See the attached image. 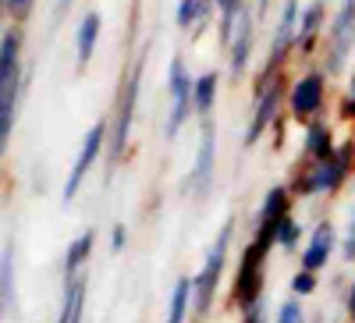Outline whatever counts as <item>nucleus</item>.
Segmentation results:
<instances>
[{
  "label": "nucleus",
  "instance_id": "f257e3e1",
  "mask_svg": "<svg viewBox=\"0 0 355 323\" xmlns=\"http://www.w3.org/2000/svg\"><path fill=\"white\" fill-rule=\"evenodd\" d=\"M355 171V146H338L331 157L323 160H306L302 171L291 174L288 192L291 199H313V195H334Z\"/></svg>",
  "mask_w": 355,
  "mask_h": 323
},
{
  "label": "nucleus",
  "instance_id": "f03ea898",
  "mask_svg": "<svg viewBox=\"0 0 355 323\" xmlns=\"http://www.w3.org/2000/svg\"><path fill=\"white\" fill-rule=\"evenodd\" d=\"M231 238H234V220H227L220 231L214 245L206 249V259L202 267L192 274V316L196 320H206L214 313V299H217V284L227 270V256H231Z\"/></svg>",
  "mask_w": 355,
  "mask_h": 323
},
{
  "label": "nucleus",
  "instance_id": "7ed1b4c3",
  "mask_svg": "<svg viewBox=\"0 0 355 323\" xmlns=\"http://www.w3.org/2000/svg\"><path fill=\"white\" fill-rule=\"evenodd\" d=\"M266 259H270V256H266L259 245H252V242L242 245L239 267H234V277H231V291H227V306L234 313H245L256 302H263V291H266Z\"/></svg>",
  "mask_w": 355,
  "mask_h": 323
},
{
  "label": "nucleus",
  "instance_id": "20e7f679",
  "mask_svg": "<svg viewBox=\"0 0 355 323\" xmlns=\"http://www.w3.org/2000/svg\"><path fill=\"white\" fill-rule=\"evenodd\" d=\"M18 33H8L0 40V153L8 146L11 125H15V107H18Z\"/></svg>",
  "mask_w": 355,
  "mask_h": 323
},
{
  "label": "nucleus",
  "instance_id": "39448f33",
  "mask_svg": "<svg viewBox=\"0 0 355 323\" xmlns=\"http://www.w3.org/2000/svg\"><path fill=\"white\" fill-rule=\"evenodd\" d=\"M338 242H341V238H338L334 220H331V217L316 220L313 231H309V238H306V245L299 249V270H309V274L327 270L331 259H334V252H338Z\"/></svg>",
  "mask_w": 355,
  "mask_h": 323
},
{
  "label": "nucleus",
  "instance_id": "423d86ee",
  "mask_svg": "<svg viewBox=\"0 0 355 323\" xmlns=\"http://www.w3.org/2000/svg\"><path fill=\"white\" fill-rule=\"evenodd\" d=\"M355 46V0H341V8L331 21V33H327V75H338L348 61V53Z\"/></svg>",
  "mask_w": 355,
  "mask_h": 323
},
{
  "label": "nucleus",
  "instance_id": "0eeeda50",
  "mask_svg": "<svg viewBox=\"0 0 355 323\" xmlns=\"http://www.w3.org/2000/svg\"><path fill=\"white\" fill-rule=\"evenodd\" d=\"M214 167H217V128L214 121L206 117L202 121V135H199V153H196V167L185 178L182 192L185 195H206L214 185Z\"/></svg>",
  "mask_w": 355,
  "mask_h": 323
},
{
  "label": "nucleus",
  "instance_id": "6e6552de",
  "mask_svg": "<svg viewBox=\"0 0 355 323\" xmlns=\"http://www.w3.org/2000/svg\"><path fill=\"white\" fill-rule=\"evenodd\" d=\"M323 100H327V75L323 71H309L288 89V107L299 121H313V117L323 110Z\"/></svg>",
  "mask_w": 355,
  "mask_h": 323
},
{
  "label": "nucleus",
  "instance_id": "1a4fd4ad",
  "mask_svg": "<svg viewBox=\"0 0 355 323\" xmlns=\"http://www.w3.org/2000/svg\"><path fill=\"white\" fill-rule=\"evenodd\" d=\"M103 142H107V125L100 121V125L89 128V132H85V139H82V150H78V157H75V167H71L68 182H64V202H71V199L82 192L85 174L93 171V164H96V160H100V153H103Z\"/></svg>",
  "mask_w": 355,
  "mask_h": 323
},
{
  "label": "nucleus",
  "instance_id": "9d476101",
  "mask_svg": "<svg viewBox=\"0 0 355 323\" xmlns=\"http://www.w3.org/2000/svg\"><path fill=\"white\" fill-rule=\"evenodd\" d=\"M139 85H142V64H135V71L128 78V89L121 96V110H117V125H114V157H121L128 146L132 117H135V103H139Z\"/></svg>",
  "mask_w": 355,
  "mask_h": 323
},
{
  "label": "nucleus",
  "instance_id": "9b49d317",
  "mask_svg": "<svg viewBox=\"0 0 355 323\" xmlns=\"http://www.w3.org/2000/svg\"><path fill=\"white\" fill-rule=\"evenodd\" d=\"M281 96H284V85H281V75H277V78L259 93V103H256V114H252V125H249V132H245V146H256L259 135L270 128L274 114H277V107H281Z\"/></svg>",
  "mask_w": 355,
  "mask_h": 323
},
{
  "label": "nucleus",
  "instance_id": "f8f14e48",
  "mask_svg": "<svg viewBox=\"0 0 355 323\" xmlns=\"http://www.w3.org/2000/svg\"><path fill=\"white\" fill-rule=\"evenodd\" d=\"M249 53H252V15L242 8L239 21H234V36H231V75L242 78L245 64H249Z\"/></svg>",
  "mask_w": 355,
  "mask_h": 323
},
{
  "label": "nucleus",
  "instance_id": "ddd939ff",
  "mask_svg": "<svg viewBox=\"0 0 355 323\" xmlns=\"http://www.w3.org/2000/svg\"><path fill=\"white\" fill-rule=\"evenodd\" d=\"M189 316H192V274H182L167 299V323H185Z\"/></svg>",
  "mask_w": 355,
  "mask_h": 323
},
{
  "label": "nucleus",
  "instance_id": "4468645a",
  "mask_svg": "<svg viewBox=\"0 0 355 323\" xmlns=\"http://www.w3.org/2000/svg\"><path fill=\"white\" fill-rule=\"evenodd\" d=\"M334 150H338V146H334L331 128L323 125V121H309V128H306V142H302L306 160H323V157H331Z\"/></svg>",
  "mask_w": 355,
  "mask_h": 323
},
{
  "label": "nucleus",
  "instance_id": "2eb2a0df",
  "mask_svg": "<svg viewBox=\"0 0 355 323\" xmlns=\"http://www.w3.org/2000/svg\"><path fill=\"white\" fill-rule=\"evenodd\" d=\"M100 28H103V18L96 11H89L78 25V36H75V50H78V64H89V57L96 53V43H100Z\"/></svg>",
  "mask_w": 355,
  "mask_h": 323
},
{
  "label": "nucleus",
  "instance_id": "dca6fc26",
  "mask_svg": "<svg viewBox=\"0 0 355 323\" xmlns=\"http://www.w3.org/2000/svg\"><path fill=\"white\" fill-rule=\"evenodd\" d=\"M323 18H327V8H323V0H313V4L302 11V18H299V40H295V46H299V50H313L316 33L323 28Z\"/></svg>",
  "mask_w": 355,
  "mask_h": 323
},
{
  "label": "nucleus",
  "instance_id": "f3484780",
  "mask_svg": "<svg viewBox=\"0 0 355 323\" xmlns=\"http://www.w3.org/2000/svg\"><path fill=\"white\" fill-rule=\"evenodd\" d=\"M93 242H96V234L93 231H82L78 238L68 245V252H64V277L68 281L82 274V267L89 263V256H93Z\"/></svg>",
  "mask_w": 355,
  "mask_h": 323
},
{
  "label": "nucleus",
  "instance_id": "a211bd4d",
  "mask_svg": "<svg viewBox=\"0 0 355 323\" xmlns=\"http://www.w3.org/2000/svg\"><path fill=\"white\" fill-rule=\"evenodd\" d=\"M217 85H220L217 71H206V75H199V78L192 82V110H196V114L210 117V110H214V103H217Z\"/></svg>",
  "mask_w": 355,
  "mask_h": 323
},
{
  "label": "nucleus",
  "instance_id": "6ab92c4d",
  "mask_svg": "<svg viewBox=\"0 0 355 323\" xmlns=\"http://www.w3.org/2000/svg\"><path fill=\"white\" fill-rule=\"evenodd\" d=\"M15 302V245L8 242L0 249V316Z\"/></svg>",
  "mask_w": 355,
  "mask_h": 323
},
{
  "label": "nucleus",
  "instance_id": "aec40b11",
  "mask_svg": "<svg viewBox=\"0 0 355 323\" xmlns=\"http://www.w3.org/2000/svg\"><path fill=\"white\" fill-rule=\"evenodd\" d=\"M306 238V227L302 220H295V217H284L281 227H277V249L281 252H299V242Z\"/></svg>",
  "mask_w": 355,
  "mask_h": 323
},
{
  "label": "nucleus",
  "instance_id": "412c9836",
  "mask_svg": "<svg viewBox=\"0 0 355 323\" xmlns=\"http://www.w3.org/2000/svg\"><path fill=\"white\" fill-rule=\"evenodd\" d=\"M288 291L295 299H309L320 291V274H309V270H295L291 281H288Z\"/></svg>",
  "mask_w": 355,
  "mask_h": 323
},
{
  "label": "nucleus",
  "instance_id": "4be33fe9",
  "mask_svg": "<svg viewBox=\"0 0 355 323\" xmlns=\"http://www.w3.org/2000/svg\"><path fill=\"white\" fill-rule=\"evenodd\" d=\"M274 323H309V313H306V302L302 299H284L274 313Z\"/></svg>",
  "mask_w": 355,
  "mask_h": 323
},
{
  "label": "nucleus",
  "instance_id": "5701e85b",
  "mask_svg": "<svg viewBox=\"0 0 355 323\" xmlns=\"http://www.w3.org/2000/svg\"><path fill=\"white\" fill-rule=\"evenodd\" d=\"M167 89H171V96H185V93H192V78H189V71H185V64H182V57H174V61H171Z\"/></svg>",
  "mask_w": 355,
  "mask_h": 323
},
{
  "label": "nucleus",
  "instance_id": "b1692460",
  "mask_svg": "<svg viewBox=\"0 0 355 323\" xmlns=\"http://www.w3.org/2000/svg\"><path fill=\"white\" fill-rule=\"evenodd\" d=\"M338 252H341L345 267H355V234H345V238L338 242Z\"/></svg>",
  "mask_w": 355,
  "mask_h": 323
},
{
  "label": "nucleus",
  "instance_id": "393cba45",
  "mask_svg": "<svg viewBox=\"0 0 355 323\" xmlns=\"http://www.w3.org/2000/svg\"><path fill=\"white\" fill-rule=\"evenodd\" d=\"M239 323H270V320H266V302H256L252 309L239 313Z\"/></svg>",
  "mask_w": 355,
  "mask_h": 323
},
{
  "label": "nucleus",
  "instance_id": "a878e982",
  "mask_svg": "<svg viewBox=\"0 0 355 323\" xmlns=\"http://www.w3.org/2000/svg\"><path fill=\"white\" fill-rule=\"evenodd\" d=\"M125 245H128V227H125V224H114V227H110V249L121 252Z\"/></svg>",
  "mask_w": 355,
  "mask_h": 323
},
{
  "label": "nucleus",
  "instance_id": "bb28decb",
  "mask_svg": "<svg viewBox=\"0 0 355 323\" xmlns=\"http://www.w3.org/2000/svg\"><path fill=\"white\" fill-rule=\"evenodd\" d=\"M345 316L355 323V277H352V284H348V291H345Z\"/></svg>",
  "mask_w": 355,
  "mask_h": 323
},
{
  "label": "nucleus",
  "instance_id": "cd10ccee",
  "mask_svg": "<svg viewBox=\"0 0 355 323\" xmlns=\"http://www.w3.org/2000/svg\"><path fill=\"white\" fill-rule=\"evenodd\" d=\"M28 8H33V0H8V11H11L15 18H25Z\"/></svg>",
  "mask_w": 355,
  "mask_h": 323
},
{
  "label": "nucleus",
  "instance_id": "c85d7f7f",
  "mask_svg": "<svg viewBox=\"0 0 355 323\" xmlns=\"http://www.w3.org/2000/svg\"><path fill=\"white\" fill-rule=\"evenodd\" d=\"M341 114L348 117V121H355V96H345V103H341Z\"/></svg>",
  "mask_w": 355,
  "mask_h": 323
},
{
  "label": "nucleus",
  "instance_id": "c756f323",
  "mask_svg": "<svg viewBox=\"0 0 355 323\" xmlns=\"http://www.w3.org/2000/svg\"><path fill=\"white\" fill-rule=\"evenodd\" d=\"M348 234H355V207L348 210Z\"/></svg>",
  "mask_w": 355,
  "mask_h": 323
},
{
  "label": "nucleus",
  "instance_id": "7c9ffc66",
  "mask_svg": "<svg viewBox=\"0 0 355 323\" xmlns=\"http://www.w3.org/2000/svg\"><path fill=\"white\" fill-rule=\"evenodd\" d=\"M68 4H71V0H57V11H64Z\"/></svg>",
  "mask_w": 355,
  "mask_h": 323
},
{
  "label": "nucleus",
  "instance_id": "2f4dec72",
  "mask_svg": "<svg viewBox=\"0 0 355 323\" xmlns=\"http://www.w3.org/2000/svg\"><path fill=\"white\" fill-rule=\"evenodd\" d=\"M348 96H355V75H352V85H348Z\"/></svg>",
  "mask_w": 355,
  "mask_h": 323
},
{
  "label": "nucleus",
  "instance_id": "473e14b6",
  "mask_svg": "<svg viewBox=\"0 0 355 323\" xmlns=\"http://www.w3.org/2000/svg\"><path fill=\"white\" fill-rule=\"evenodd\" d=\"M266 4H270V0H259V15H263V11H266Z\"/></svg>",
  "mask_w": 355,
  "mask_h": 323
},
{
  "label": "nucleus",
  "instance_id": "72a5a7b5",
  "mask_svg": "<svg viewBox=\"0 0 355 323\" xmlns=\"http://www.w3.org/2000/svg\"><path fill=\"white\" fill-rule=\"evenodd\" d=\"M309 323H316V320H309Z\"/></svg>",
  "mask_w": 355,
  "mask_h": 323
}]
</instances>
